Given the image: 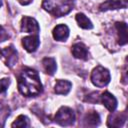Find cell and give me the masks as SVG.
Wrapping results in <instances>:
<instances>
[{"mask_svg": "<svg viewBox=\"0 0 128 128\" xmlns=\"http://www.w3.org/2000/svg\"><path fill=\"white\" fill-rule=\"evenodd\" d=\"M18 89L22 95L27 97L39 95L42 92V84L38 72L31 68H25L20 72L18 77Z\"/></svg>", "mask_w": 128, "mask_h": 128, "instance_id": "6da1fadb", "label": "cell"}, {"mask_svg": "<svg viewBox=\"0 0 128 128\" xmlns=\"http://www.w3.org/2000/svg\"><path fill=\"white\" fill-rule=\"evenodd\" d=\"M74 0H43L42 7L55 17L68 14L73 8Z\"/></svg>", "mask_w": 128, "mask_h": 128, "instance_id": "7a4b0ae2", "label": "cell"}, {"mask_svg": "<svg viewBox=\"0 0 128 128\" xmlns=\"http://www.w3.org/2000/svg\"><path fill=\"white\" fill-rule=\"evenodd\" d=\"M91 81L97 87H104L110 81V74L104 67L97 66L91 73Z\"/></svg>", "mask_w": 128, "mask_h": 128, "instance_id": "3957f363", "label": "cell"}, {"mask_svg": "<svg viewBox=\"0 0 128 128\" xmlns=\"http://www.w3.org/2000/svg\"><path fill=\"white\" fill-rule=\"evenodd\" d=\"M55 121L61 126L72 125L75 121V114L71 108L63 106L57 111L55 115Z\"/></svg>", "mask_w": 128, "mask_h": 128, "instance_id": "277c9868", "label": "cell"}, {"mask_svg": "<svg viewBox=\"0 0 128 128\" xmlns=\"http://www.w3.org/2000/svg\"><path fill=\"white\" fill-rule=\"evenodd\" d=\"M21 31L37 34L39 32V25L35 19H33L31 17L24 16L21 21Z\"/></svg>", "mask_w": 128, "mask_h": 128, "instance_id": "5b68a950", "label": "cell"}, {"mask_svg": "<svg viewBox=\"0 0 128 128\" xmlns=\"http://www.w3.org/2000/svg\"><path fill=\"white\" fill-rule=\"evenodd\" d=\"M0 53L2 54V56H4L5 63H6L7 66L13 67L15 65V63L17 61V51L12 45L3 48L0 51Z\"/></svg>", "mask_w": 128, "mask_h": 128, "instance_id": "8992f818", "label": "cell"}, {"mask_svg": "<svg viewBox=\"0 0 128 128\" xmlns=\"http://www.w3.org/2000/svg\"><path fill=\"white\" fill-rule=\"evenodd\" d=\"M99 98H100L99 101H101V102L104 104V106H105L110 112H113V111L116 109V107H117V100H116V98H115L112 94H110L109 92H104V93H102Z\"/></svg>", "mask_w": 128, "mask_h": 128, "instance_id": "52a82bcc", "label": "cell"}, {"mask_svg": "<svg viewBox=\"0 0 128 128\" xmlns=\"http://www.w3.org/2000/svg\"><path fill=\"white\" fill-rule=\"evenodd\" d=\"M127 0H108L100 5V11H107L110 9L126 8Z\"/></svg>", "mask_w": 128, "mask_h": 128, "instance_id": "ba28073f", "label": "cell"}, {"mask_svg": "<svg viewBox=\"0 0 128 128\" xmlns=\"http://www.w3.org/2000/svg\"><path fill=\"white\" fill-rule=\"evenodd\" d=\"M22 44H23V47L26 49V51L34 52L38 48V46L40 44V41H39V38L37 36L32 35V36H27V37L23 38L22 39Z\"/></svg>", "mask_w": 128, "mask_h": 128, "instance_id": "9c48e42d", "label": "cell"}, {"mask_svg": "<svg viewBox=\"0 0 128 128\" xmlns=\"http://www.w3.org/2000/svg\"><path fill=\"white\" fill-rule=\"evenodd\" d=\"M69 36V29L64 24L57 25L53 30V37L57 41H65Z\"/></svg>", "mask_w": 128, "mask_h": 128, "instance_id": "30bf717a", "label": "cell"}, {"mask_svg": "<svg viewBox=\"0 0 128 128\" xmlns=\"http://www.w3.org/2000/svg\"><path fill=\"white\" fill-rule=\"evenodd\" d=\"M126 114L125 113H115L111 114L108 118V123L107 125L110 127H120L124 124L126 121Z\"/></svg>", "mask_w": 128, "mask_h": 128, "instance_id": "8fae6325", "label": "cell"}, {"mask_svg": "<svg viewBox=\"0 0 128 128\" xmlns=\"http://www.w3.org/2000/svg\"><path fill=\"white\" fill-rule=\"evenodd\" d=\"M72 54L75 58L86 60L88 58V50L82 43H76L72 46Z\"/></svg>", "mask_w": 128, "mask_h": 128, "instance_id": "7c38bea8", "label": "cell"}, {"mask_svg": "<svg viewBox=\"0 0 128 128\" xmlns=\"http://www.w3.org/2000/svg\"><path fill=\"white\" fill-rule=\"evenodd\" d=\"M118 33V42L120 45L127 43V24L125 22H117L115 24Z\"/></svg>", "mask_w": 128, "mask_h": 128, "instance_id": "4fadbf2b", "label": "cell"}, {"mask_svg": "<svg viewBox=\"0 0 128 128\" xmlns=\"http://www.w3.org/2000/svg\"><path fill=\"white\" fill-rule=\"evenodd\" d=\"M71 86H72V84L67 80H58L55 84L54 90H55V93H57V94L66 95L70 91Z\"/></svg>", "mask_w": 128, "mask_h": 128, "instance_id": "5bb4252c", "label": "cell"}, {"mask_svg": "<svg viewBox=\"0 0 128 128\" xmlns=\"http://www.w3.org/2000/svg\"><path fill=\"white\" fill-rule=\"evenodd\" d=\"M42 65H43V68L45 70V72L49 75H53L56 71V61L55 59L53 58H50V57H46L42 60Z\"/></svg>", "mask_w": 128, "mask_h": 128, "instance_id": "9a60e30c", "label": "cell"}, {"mask_svg": "<svg viewBox=\"0 0 128 128\" xmlns=\"http://www.w3.org/2000/svg\"><path fill=\"white\" fill-rule=\"evenodd\" d=\"M84 120H85L86 125H88V126H97L100 122V117H99V114L97 112L91 111V112L86 114Z\"/></svg>", "mask_w": 128, "mask_h": 128, "instance_id": "2e32d148", "label": "cell"}, {"mask_svg": "<svg viewBox=\"0 0 128 128\" xmlns=\"http://www.w3.org/2000/svg\"><path fill=\"white\" fill-rule=\"evenodd\" d=\"M76 21H77L78 25L83 29H91L93 27L91 21L83 13H78L76 15Z\"/></svg>", "mask_w": 128, "mask_h": 128, "instance_id": "e0dca14e", "label": "cell"}, {"mask_svg": "<svg viewBox=\"0 0 128 128\" xmlns=\"http://www.w3.org/2000/svg\"><path fill=\"white\" fill-rule=\"evenodd\" d=\"M28 126V118L24 115H20L17 119L12 123V127H27Z\"/></svg>", "mask_w": 128, "mask_h": 128, "instance_id": "ac0fdd59", "label": "cell"}, {"mask_svg": "<svg viewBox=\"0 0 128 128\" xmlns=\"http://www.w3.org/2000/svg\"><path fill=\"white\" fill-rule=\"evenodd\" d=\"M9 83H10V81L7 78H4V79L0 80V93H3V92H5L7 90Z\"/></svg>", "mask_w": 128, "mask_h": 128, "instance_id": "d6986e66", "label": "cell"}, {"mask_svg": "<svg viewBox=\"0 0 128 128\" xmlns=\"http://www.w3.org/2000/svg\"><path fill=\"white\" fill-rule=\"evenodd\" d=\"M8 38H9L8 33L6 32V30H5L2 26H0V42H4V41H6Z\"/></svg>", "mask_w": 128, "mask_h": 128, "instance_id": "ffe728a7", "label": "cell"}, {"mask_svg": "<svg viewBox=\"0 0 128 128\" xmlns=\"http://www.w3.org/2000/svg\"><path fill=\"white\" fill-rule=\"evenodd\" d=\"M22 5H27V4H29L32 0H18Z\"/></svg>", "mask_w": 128, "mask_h": 128, "instance_id": "44dd1931", "label": "cell"}, {"mask_svg": "<svg viewBox=\"0 0 128 128\" xmlns=\"http://www.w3.org/2000/svg\"><path fill=\"white\" fill-rule=\"evenodd\" d=\"M1 107H2V105H1V103H0V110H1Z\"/></svg>", "mask_w": 128, "mask_h": 128, "instance_id": "7402d4cb", "label": "cell"}, {"mask_svg": "<svg viewBox=\"0 0 128 128\" xmlns=\"http://www.w3.org/2000/svg\"><path fill=\"white\" fill-rule=\"evenodd\" d=\"M1 4H2V2H1V0H0V6H1Z\"/></svg>", "mask_w": 128, "mask_h": 128, "instance_id": "603a6c76", "label": "cell"}]
</instances>
